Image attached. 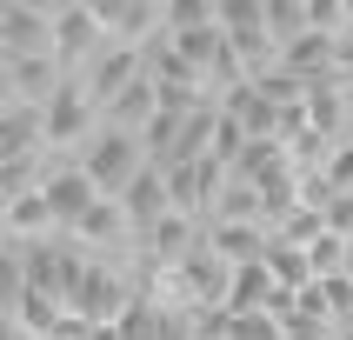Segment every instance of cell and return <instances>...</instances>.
Masks as SVG:
<instances>
[{
    "mask_svg": "<svg viewBox=\"0 0 353 340\" xmlns=\"http://www.w3.org/2000/svg\"><path fill=\"white\" fill-rule=\"evenodd\" d=\"M74 160L87 167V180L100 187V200H120L147 167H154V160H147V140H140V134H120V127H107V120H100V134L87 140Z\"/></svg>",
    "mask_w": 353,
    "mask_h": 340,
    "instance_id": "obj_1",
    "label": "cell"
},
{
    "mask_svg": "<svg viewBox=\"0 0 353 340\" xmlns=\"http://www.w3.org/2000/svg\"><path fill=\"white\" fill-rule=\"evenodd\" d=\"M74 80L87 87V100H94L100 120H107V107H114V100L127 94L134 80H147V54H140V47H114V40H107V47H100V54L87 60Z\"/></svg>",
    "mask_w": 353,
    "mask_h": 340,
    "instance_id": "obj_2",
    "label": "cell"
},
{
    "mask_svg": "<svg viewBox=\"0 0 353 340\" xmlns=\"http://www.w3.org/2000/svg\"><path fill=\"white\" fill-rule=\"evenodd\" d=\"M54 54V7L47 0H7L0 7V60Z\"/></svg>",
    "mask_w": 353,
    "mask_h": 340,
    "instance_id": "obj_3",
    "label": "cell"
},
{
    "mask_svg": "<svg viewBox=\"0 0 353 340\" xmlns=\"http://www.w3.org/2000/svg\"><path fill=\"white\" fill-rule=\"evenodd\" d=\"M100 47H107V34H100V20H94V0H67V7H54V60L67 67V80H74Z\"/></svg>",
    "mask_w": 353,
    "mask_h": 340,
    "instance_id": "obj_4",
    "label": "cell"
},
{
    "mask_svg": "<svg viewBox=\"0 0 353 340\" xmlns=\"http://www.w3.org/2000/svg\"><path fill=\"white\" fill-rule=\"evenodd\" d=\"M40 194H47V207H54V227H60V234H80V220L100 207V187L87 180V167H80V160H60L54 174H47V187H40Z\"/></svg>",
    "mask_w": 353,
    "mask_h": 340,
    "instance_id": "obj_5",
    "label": "cell"
},
{
    "mask_svg": "<svg viewBox=\"0 0 353 340\" xmlns=\"http://www.w3.org/2000/svg\"><path fill=\"white\" fill-rule=\"evenodd\" d=\"M94 20L114 47H147L154 34H167V7H147V0H94Z\"/></svg>",
    "mask_w": 353,
    "mask_h": 340,
    "instance_id": "obj_6",
    "label": "cell"
},
{
    "mask_svg": "<svg viewBox=\"0 0 353 340\" xmlns=\"http://www.w3.org/2000/svg\"><path fill=\"white\" fill-rule=\"evenodd\" d=\"M134 234H140V227L127 220V207H120V200H100L94 214L80 220V234H74V240H80V247H87L94 260H114V254H120V247H127Z\"/></svg>",
    "mask_w": 353,
    "mask_h": 340,
    "instance_id": "obj_7",
    "label": "cell"
}]
</instances>
